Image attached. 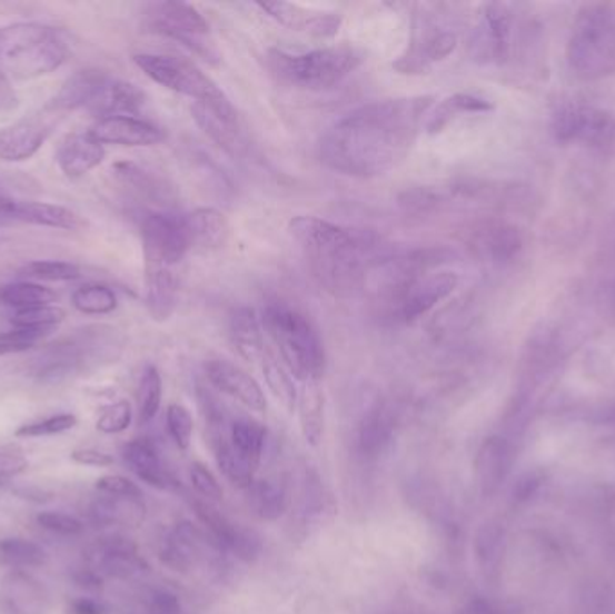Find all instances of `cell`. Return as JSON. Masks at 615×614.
Instances as JSON below:
<instances>
[{
	"instance_id": "1",
	"label": "cell",
	"mask_w": 615,
	"mask_h": 614,
	"mask_svg": "<svg viewBox=\"0 0 615 614\" xmlns=\"http://www.w3.org/2000/svg\"><path fill=\"white\" fill-rule=\"evenodd\" d=\"M434 96L373 101L338 119L320 138V162L340 176L371 179L407 159Z\"/></svg>"
},
{
	"instance_id": "2",
	"label": "cell",
	"mask_w": 615,
	"mask_h": 614,
	"mask_svg": "<svg viewBox=\"0 0 615 614\" xmlns=\"http://www.w3.org/2000/svg\"><path fill=\"white\" fill-rule=\"evenodd\" d=\"M294 240L310 258L314 275L335 296H349L364 285L366 255L375 247L371 232L353 231L323 218L299 215L288 222Z\"/></svg>"
},
{
	"instance_id": "3",
	"label": "cell",
	"mask_w": 615,
	"mask_h": 614,
	"mask_svg": "<svg viewBox=\"0 0 615 614\" xmlns=\"http://www.w3.org/2000/svg\"><path fill=\"white\" fill-rule=\"evenodd\" d=\"M69 58V42L61 29L42 22L0 26V76L29 81L51 75Z\"/></svg>"
},
{
	"instance_id": "4",
	"label": "cell",
	"mask_w": 615,
	"mask_h": 614,
	"mask_svg": "<svg viewBox=\"0 0 615 614\" xmlns=\"http://www.w3.org/2000/svg\"><path fill=\"white\" fill-rule=\"evenodd\" d=\"M121 351V334L112 326L92 325L46 346L33 359V375L42 383H60L83 369L116 359Z\"/></svg>"
},
{
	"instance_id": "5",
	"label": "cell",
	"mask_w": 615,
	"mask_h": 614,
	"mask_svg": "<svg viewBox=\"0 0 615 614\" xmlns=\"http://www.w3.org/2000/svg\"><path fill=\"white\" fill-rule=\"evenodd\" d=\"M568 69L579 80L615 75V6L587 4L578 11L567 43Z\"/></svg>"
},
{
	"instance_id": "6",
	"label": "cell",
	"mask_w": 615,
	"mask_h": 614,
	"mask_svg": "<svg viewBox=\"0 0 615 614\" xmlns=\"http://www.w3.org/2000/svg\"><path fill=\"white\" fill-rule=\"evenodd\" d=\"M264 325L291 377L301 383L320 380L325 372V346L305 314L287 303H268Z\"/></svg>"
},
{
	"instance_id": "7",
	"label": "cell",
	"mask_w": 615,
	"mask_h": 614,
	"mask_svg": "<svg viewBox=\"0 0 615 614\" xmlns=\"http://www.w3.org/2000/svg\"><path fill=\"white\" fill-rule=\"evenodd\" d=\"M364 62V52L351 46L314 49L308 52H268V67L288 86L306 90H326L338 86Z\"/></svg>"
},
{
	"instance_id": "8",
	"label": "cell",
	"mask_w": 615,
	"mask_h": 614,
	"mask_svg": "<svg viewBox=\"0 0 615 614\" xmlns=\"http://www.w3.org/2000/svg\"><path fill=\"white\" fill-rule=\"evenodd\" d=\"M136 63L150 80L166 89L189 96L197 103H207L221 112H235V107L224 90L215 81L200 71L194 62L186 58L169 57V55H136Z\"/></svg>"
},
{
	"instance_id": "9",
	"label": "cell",
	"mask_w": 615,
	"mask_h": 614,
	"mask_svg": "<svg viewBox=\"0 0 615 614\" xmlns=\"http://www.w3.org/2000/svg\"><path fill=\"white\" fill-rule=\"evenodd\" d=\"M550 132L559 142H582L592 150H615V113L592 105L567 103L553 116Z\"/></svg>"
},
{
	"instance_id": "10",
	"label": "cell",
	"mask_w": 615,
	"mask_h": 614,
	"mask_svg": "<svg viewBox=\"0 0 615 614\" xmlns=\"http://www.w3.org/2000/svg\"><path fill=\"white\" fill-rule=\"evenodd\" d=\"M146 26L151 33L162 34L182 43L206 60L218 58L209 38V24L194 6L186 2H157L148 8Z\"/></svg>"
},
{
	"instance_id": "11",
	"label": "cell",
	"mask_w": 615,
	"mask_h": 614,
	"mask_svg": "<svg viewBox=\"0 0 615 614\" xmlns=\"http://www.w3.org/2000/svg\"><path fill=\"white\" fill-rule=\"evenodd\" d=\"M141 238L146 265L173 269L191 249L186 218L179 215H146L141 224Z\"/></svg>"
},
{
	"instance_id": "12",
	"label": "cell",
	"mask_w": 615,
	"mask_h": 614,
	"mask_svg": "<svg viewBox=\"0 0 615 614\" xmlns=\"http://www.w3.org/2000/svg\"><path fill=\"white\" fill-rule=\"evenodd\" d=\"M194 508L195 514H197L200 523L206 526L209 537H211L212 543L217 544L218 549L232 553L235 557L245 561V563H252L259 557L264 544H261L259 535L254 529L247 528L240 523H235L207 502H195Z\"/></svg>"
},
{
	"instance_id": "13",
	"label": "cell",
	"mask_w": 615,
	"mask_h": 614,
	"mask_svg": "<svg viewBox=\"0 0 615 614\" xmlns=\"http://www.w3.org/2000/svg\"><path fill=\"white\" fill-rule=\"evenodd\" d=\"M58 113L48 107L43 113L0 128V161L24 162L31 159L57 127Z\"/></svg>"
},
{
	"instance_id": "14",
	"label": "cell",
	"mask_w": 615,
	"mask_h": 614,
	"mask_svg": "<svg viewBox=\"0 0 615 614\" xmlns=\"http://www.w3.org/2000/svg\"><path fill=\"white\" fill-rule=\"evenodd\" d=\"M465 241L472 255L486 264H507L522 249V235L517 227L497 218L480 220L468 227Z\"/></svg>"
},
{
	"instance_id": "15",
	"label": "cell",
	"mask_w": 615,
	"mask_h": 614,
	"mask_svg": "<svg viewBox=\"0 0 615 614\" xmlns=\"http://www.w3.org/2000/svg\"><path fill=\"white\" fill-rule=\"evenodd\" d=\"M457 285H459V278L456 273H450V270L425 273L405 293L404 298L396 307V314L405 323L418 321L439 303L452 296V293L457 289Z\"/></svg>"
},
{
	"instance_id": "16",
	"label": "cell",
	"mask_w": 615,
	"mask_h": 614,
	"mask_svg": "<svg viewBox=\"0 0 615 614\" xmlns=\"http://www.w3.org/2000/svg\"><path fill=\"white\" fill-rule=\"evenodd\" d=\"M259 8L267 11L274 20L297 33L310 34L317 38L337 37L343 24V17L337 11L315 10L291 2H259Z\"/></svg>"
},
{
	"instance_id": "17",
	"label": "cell",
	"mask_w": 615,
	"mask_h": 614,
	"mask_svg": "<svg viewBox=\"0 0 615 614\" xmlns=\"http://www.w3.org/2000/svg\"><path fill=\"white\" fill-rule=\"evenodd\" d=\"M512 13L504 4H486L483 22L475 29L472 49L480 62L503 63L509 55Z\"/></svg>"
},
{
	"instance_id": "18",
	"label": "cell",
	"mask_w": 615,
	"mask_h": 614,
	"mask_svg": "<svg viewBox=\"0 0 615 614\" xmlns=\"http://www.w3.org/2000/svg\"><path fill=\"white\" fill-rule=\"evenodd\" d=\"M49 593L24 570H13L0 581V614H46Z\"/></svg>"
},
{
	"instance_id": "19",
	"label": "cell",
	"mask_w": 615,
	"mask_h": 614,
	"mask_svg": "<svg viewBox=\"0 0 615 614\" xmlns=\"http://www.w3.org/2000/svg\"><path fill=\"white\" fill-rule=\"evenodd\" d=\"M209 383L226 393L235 400L241 402L250 412L261 413L267 409V398L264 389L256 383L252 375L247 374L240 366L226 359H215L206 366Z\"/></svg>"
},
{
	"instance_id": "20",
	"label": "cell",
	"mask_w": 615,
	"mask_h": 614,
	"mask_svg": "<svg viewBox=\"0 0 615 614\" xmlns=\"http://www.w3.org/2000/svg\"><path fill=\"white\" fill-rule=\"evenodd\" d=\"M90 133L103 145L121 147H153L165 139V133L156 125L132 116H113L98 119Z\"/></svg>"
},
{
	"instance_id": "21",
	"label": "cell",
	"mask_w": 615,
	"mask_h": 614,
	"mask_svg": "<svg viewBox=\"0 0 615 614\" xmlns=\"http://www.w3.org/2000/svg\"><path fill=\"white\" fill-rule=\"evenodd\" d=\"M105 159L103 142L89 132H72L61 139L57 150V162L63 176L81 179L98 168Z\"/></svg>"
},
{
	"instance_id": "22",
	"label": "cell",
	"mask_w": 615,
	"mask_h": 614,
	"mask_svg": "<svg viewBox=\"0 0 615 614\" xmlns=\"http://www.w3.org/2000/svg\"><path fill=\"white\" fill-rule=\"evenodd\" d=\"M92 555L96 567L109 577L133 578L148 570L136 544L118 535L99 541Z\"/></svg>"
},
{
	"instance_id": "23",
	"label": "cell",
	"mask_w": 615,
	"mask_h": 614,
	"mask_svg": "<svg viewBox=\"0 0 615 614\" xmlns=\"http://www.w3.org/2000/svg\"><path fill=\"white\" fill-rule=\"evenodd\" d=\"M110 76L95 69L75 72L67 78L66 83L58 90L49 109L63 113L76 109H90L98 100L101 90L109 83Z\"/></svg>"
},
{
	"instance_id": "24",
	"label": "cell",
	"mask_w": 615,
	"mask_h": 614,
	"mask_svg": "<svg viewBox=\"0 0 615 614\" xmlns=\"http://www.w3.org/2000/svg\"><path fill=\"white\" fill-rule=\"evenodd\" d=\"M456 48V33L447 29H436L423 38L421 43H414L413 49L395 63V69L401 75H423L433 63L450 57Z\"/></svg>"
},
{
	"instance_id": "25",
	"label": "cell",
	"mask_w": 615,
	"mask_h": 614,
	"mask_svg": "<svg viewBox=\"0 0 615 614\" xmlns=\"http://www.w3.org/2000/svg\"><path fill=\"white\" fill-rule=\"evenodd\" d=\"M122 459H125L127 467L141 482L148 483L150 487L169 491V488H173L177 485L171 474L166 471L165 465L160 462L156 445L148 442V439L137 438L128 442L122 447Z\"/></svg>"
},
{
	"instance_id": "26",
	"label": "cell",
	"mask_w": 615,
	"mask_h": 614,
	"mask_svg": "<svg viewBox=\"0 0 615 614\" xmlns=\"http://www.w3.org/2000/svg\"><path fill=\"white\" fill-rule=\"evenodd\" d=\"M191 112H194L195 121L202 127L204 132L212 141H217L224 150L229 151L232 156H238L245 150L244 133H241L240 125H238L236 110L235 112H221L211 105L195 101Z\"/></svg>"
},
{
	"instance_id": "27",
	"label": "cell",
	"mask_w": 615,
	"mask_h": 614,
	"mask_svg": "<svg viewBox=\"0 0 615 614\" xmlns=\"http://www.w3.org/2000/svg\"><path fill=\"white\" fill-rule=\"evenodd\" d=\"M179 281L168 267L146 265V307L156 321H166L175 313Z\"/></svg>"
},
{
	"instance_id": "28",
	"label": "cell",
	"mask_w": 615,
	"mask_h": 614,
	"mask_svg": "<svg viewBox=\"0 0 615 614\" xmlns=\"http://www.w3.org/2000/svg\"><path fill=\"white\" fill-rule=\"evenodd\" d=\"M229 334L236 350L240 351L241 357L249 363H264L267 357L265 350L264 330L259 323L258 314L250 307L236 308L230 314Z\"/></svg>"
},
{
	"instance_id": "29",
	"label": "cell",
	"mask_w": 615,
	"mask_h": 614,
	"mask_svg": "<svg viewBox=\"0 0 615 614\" xmlns=\"http://www.w3.org/2000/svg\"><path fill=\"white\" fill-rule=\"evenodd\" d=\"M146 103V96L139 87L128 81L112 80L101 90L98 100L90 107V112L99 119L113 118V116H136Z\"/></svg>"
},
{
	"instance_id": "30",
	"label": "cell",
	"mask_w": 615,
	"mask_h": 614,
	"mask_svg": "<svg viewBox=\"0 0 615 614\" xmlns=\"http://www.w3.org/2000/svg\"><path fill=\"white\" fill-rule=\"evenodd\" d=\"M191 247H200L206 251L220 249L229 240L230 226L226 215L215 208H198L186 215Z\"/></svg>"
},
{
	"instance_id": "31",
	"label": "cell",
	"mask_w": 615,
	"mask_h": 614,
	"mask_svg": "<svg viewBox=\"0 0 615 614\" xmlns=\"http://www.w3.org/2000/svg\"><path fill=\"white\" fill-rule=\"evenodd\" d=\"M393 433H395L393 413L386 404L376 402L375 406L364 415L363 424L358 429L360 453L367 458H378L390 444Z\"/></svg>"
},
{
	"instance_id": "32",
	"label": "cell",
	"mask_w": 615,
	"mask_h": 614,
	"mask_svg": "<svg viewBox=\"0 0 615 614\" xmlns=\"http://www.w3.org/2000/svg\"><path fill=\"white\" fill-rule=\"evenodd\" d=\"M10 217L20 222L31 224V226L66 229V231H76L83 226L80 215L75 214L72 209L49 202H20L17 200Z\"/></svg>"
},
{
	"instance_id": "33",
	"label": "cell",
	"mask_w": 615,
	"mask_h": 614,
	"mask_svg": "<svg viewBox=\"0 0 615 614\" xmlns=\"http://www.w3.org/2000/svg\"><path fill=\"white\" fill-rule=\"evenodd\" d=\"M301 393L297 398L299 420H301L302 436L310 445H319L325 435V393L320 389L319 380L302 383Z\"/></svg>"
},
{
	"instance_id": "34",
	"label": "cell",
	"mask_w": 615,
	"mask_h": 614,
	"mask_svg": "<svg viewBox=\"0 0 615 614\" xmlns=\"http://www.w3.org/2000/svg\"><path fill=\"white\" fill-rule=\"evenodd\" d=\"M247 491L249 505L259 519L276 521L287 512L288 492L276 479H254Z\"/></svg>"
},
{
	"instance_id": "35",
	"label": "cell",
	"mask_w": 615,
	"mask_h": 614,
	"mask_svg": "<svg viewBox=\"0 0 615 614\" xmlns=\"http://www.w3.org/2000/svg\"><path fill=\"white\" fill-rule=\"evenodd\" d=\"M489 110H494V103H489L488 100H484L479 96L460 92V95L450 96V98L437 105L436 110L430 113V118H428L427 125H425V130L428 133H439L459 113L489 112Z\"/></svg>"
},
{
	"instance_id": "36",
	"label": "cell",
	"mask_w": 615,
	"mask_h": 614,
	"mask_svg": "<svg viewBox=\"0 0 615 614\" xmlns=\"http://www.w3.org/2000/svg\"><path fill=\"white\" fill-rule=\"evenodd\" d=\"M92 515L99 525L137 526L145 517V503L142 499L101 494V497L92 506Z\"/></svg>"
},
{
	"instance_id": "37",
	"label": "cell",
	"mask_w": 615,
	"mask_h": 614,
	"mask_svg": "<svg viewBox=\"0 0 615 614\" xmlns=\"http://www.w3.org/2000/svg\"><path fill=\"white\" fill-rule=\"evenodd\" d=\"M57 299V294L48 287L33 281H17V284L4 285L0 289V303L14 310L24 308L42 307L51 305Z\"/></svg>"
},
{
	"instance_id": "38",
	"label": "cell",
	"mask_w": 615,
	"mask_h": 614,
	"mask_svg": "<svg viewBox=\"0 0 615 614\" xmlns=\"http://www.w3.org/2000/svg\"><path fill=\"white\" fill-rule=\"evenodd\" d=\"M113 171L122 185H127L145 199L156 200V202L168 199L169 189L165 188L156 176H151L150 171L142 170L141 166L133 162H118L113 166Z\"/></svg>"
},
{
	"instance_id": "39",
	"label": "cell",
	"mask_w": 615,
	"mask_h": 614,
	"mask_svg": "<svg viewBox=\"0 0 615 614\" xmlns=\"http://www.w3.org/2000/svg\"><path fill=\"white\" fill-rule=\"evenodd\" d=\"M0 558L17 570H28V567L43 566L48 561V553L33 541L8 537V539H0Z\"/></svg>"
},
{
	"instance_id": "40",
	"label": "cell",
	"mask_w": 615,
	"mask_h": 614,
	"mask_svg": "<svg viewBox=\"0 0 615 614\" xmlns=\"http://www.w3.org/2000/svg\"><path fill=\"white\" fill-rule=\"evenodd\" d=\"M72 305L78 313L87 316H103L118 308V296L107 285H83L72 294Z\"/></svg>"
},
{
	"instance_id": "41",
	"label": "cell",
	"mask_w": 615,
	"mask_h": 614,
	"mask_svg": "<svg viewBox=\"0 0 615 614\" xmlns=\"http://www.w3.org/2000/svg\"><path fill=\"white\" fill-rule=\"evenodd\" d=\"M162 402V378L156 366H146L137 388V412L139 422L150 424L156 418Z\"/></svg>"
},
{
	"instance_id": "42",
	"label": "cell",
	"mask_w": 615,
	"mask_h": 614,
	"mask_svg": "<svg viewBox=\"0 0 615 614\" xmlns=\"http://www.w3.org/2000/svg\"><path fill=\"white\" fill-rule=\"evenodd\" d=\"M22 278L38 281H75L83 276L80 265L60 260H34L26 264L19 273Z\"/></svg>"
},
{
	"instance_id": "43",
	"label": "cell",
	"mask_w": 615,
	"mask_h": 614,
	"mask_svg": "<svg viewBox=\"0 0 615 614\" xmlns=\"http://www.w3.org/2000/svg\"><path fill=\"white\" fill-rule=\"evenodd\" d=\"M264 375L268 389L274 393V397L278 398L282 406L287 407V412H294L297 407L299 395H297L294 378H291L287 369L282 368L281 364L276 363L272 357H265Z\"/></svg>"
},
{
	"instance_id": "44",
	"label": "cell",
	"mask_w": 615,
	"mask_h": 614,
	"mask_svg": "<svg viewBox=\"0 0 615 614\" xmlns=\"http://www.w3.org/2000/svg\"><path fill=\"white\" fill-rule=\"evenodd\" d=\"M63 319H66L63 308L57 307V305H42V307L17 310L11 317V325L13 328L52 331Z\"/></svg>"
},
{
	"instance_id": "45",
	"label": "cell",
	"mask_w": 615,
	"mask_h": 614,
	"mask_svg": "<svg viewBox=\"0 0 615 614\" xmlns=\"http://www.w3.org/2000/svg\"><path fill=\"white\" fill-rule=\"evenodd\" d=\"M445 202L442 191L433 188H413L405 189L404 194H399L398 206L404 209L405 214L414 215V217H423V215H430L437 209L442 208V204Z\"/></svg>"
},
{
	"instance_id": "46",
	"label": "cell",
	"mask_w": 615,
	"mask_h": 614,
	"mask_svg": "<svg viewBox=\"0 0 615 614\" xmlns=\"http://www.w3.org/2000/svg\"><path fill=\"white\" fill-rule=\"evenodd\" d=\"M78 426V418L71 413H61V415L48 416L42 420L29 422L20 426L14 433L19 438H43V436L61 435L67 430L75 429Z\"/></svg>"
},
{
	"instance_id": "47",
	"label": "cell",
	"mask_w": 615,
	"mask_h": 614,
	"mask_svg": "<svg viewBox=\"0 0 615 614\" xmlns=\"http://www.w3.org/2000/svg\"><path fill=\"white\" fill-rule=\"evenodd\" d=\"M166 426H168L169 436L180 450H188L194 438V416L188 407L182 404H171L166 412Z\"/></svg>"
},
{
	"instance_id": "48",
	"label": "cell",
	"mask_w": 615,
	"mask_h": 614,
	"mask_svg": "<svg viewBox=\"0 0 615 614\" xmlns=\"http://www.w3.org/2000/svg\"><path fill=\"white\" fill-rule=\"evenodd\" d=\"M133 412L130 402L119 400L105 407L98 418V429L105 435H119L132 424Z\"/></svg>"
},
{
	"instance_id": "49",
	"label": "cell",
	"mask_w": 615,
	"mask_h": 614,
	"mask_svg": "<svg viewBox=\"0 0 615 614\" xmlns=\"http://www.w3.org/2000/svg\"><path fill=\"white\" fill-rule=\"evenodd\" d=\"M51 331L28 330V328L0 331V357L31 350L38 340L43 339Z\"/></svg>"
},
{
	"instance_id": "50",
	"label": "cell",
	"mask_w": 615,
	"mask_h": 614,
	"mask_svg": "<svg viewBox=\"0 0 615 614\" xmlns=\"http://www.w3.org/2000/svg\"><path fill=\"white\" fill-rule=\"evenodd\" d=\"M37 523L40 528L61 537H76L85 529L83 523L78 517L63 512H42L37 515Z\"/></svg>"
},
{
	"instance_id": "51",
	"label": "cell",
	"mask_w": 615,
	"mask_h": 614,
	"mask_svg": "<svg viewBox=\"0 0 615 614\" xmlns=\"http://www.w3.org/2000/svg\"><path fill=\"white\" fill-rule=\"evenodd\" d=\"M189 477H191L195 491H197L200 496L206 497L207 502H220L221 497H224V491H221V485L218 483L217 476H215L206 465L200 464V462L191 465Z\"/></svg>"
},
{
	"instance_id": "52",
	"label": "cell",
	"mask_w": 615,
	"mask_h": 614,
	"mask_svg": "<svg viewBox=\"0 0 615 614\" xmlns=\"http://www.w3.org/2000/svg\"><path fill=\"white\" fill-rule=\"evenodd\" d=\"M96 488L101 494L113 497H128V499H142L141 488L137 487L132 479L125 476H103L96 482Z\"/></svg>"
},
{
	"instance_id": "53",
	"label": "cell",
	"mask_w": 615,
	"mask_h": 614,
	"mask_svg": "<svg viewBox=\"0 0 615 614\" xmlns=\"http://www.w3.org/2000/svg\"><path fill=\"white\" fill-rule=\"evenodd\" d=\"M72 462L83 467H110L113 464V458L110 454L101 453L98 449H78L71 454Z\"/></svg>"
},
{
	"instance_id": "54",
	"label": "cell",
	"mask_w": 615,
	"mask_h": 614,
	"mask_svg": "<svg viewBox=\"0 0 615 614\" xmlns=\"http://www.w3.org/2000/svg\"><path fill=\"white\" fill-rule=\"evenodd\" d=\"M28 467L29 462L22 454L0 453V479L20 476Z\"/></svg>"
},
{
	"instance_id": "55",
	"label": "cell",
	"mask_w": 615,
	"mask_h": 614,
	"mask_svg": "<svg viewBox=\"0 0 615 614\" xmlns=\"http://www.w3.org/2000/svg\"><path fill=\"white\" fill-rule=\"evenodd\" d=\"M19 96L11 87V81L6 80L4 76H0V121L19 109Z\"/></svg>"
},
{
	"instance_id": "56",
	"label": "cell",
	"mask_w": 615,
	"mask_h": 614,
	"mask_svg": "<svg viewBox=\"0 0 615 614\" xmlns=\"http://www.w3.org/2000/svg\"><path fill=\"white\" fill-rule=\"evenodd\" d=\"M72 614H105L103 604L92 601V598H78V601L72 602L71 605Z\"/></svg>"
},
{
	"instance_id": "57",
	"label": "cell",
	"mask_w": 615,
	"mask_h": 614,
	"mask_svg": "<svg viewBox=\"0 0 615 614\" xmlns=\"http://www.w3.org/2000/svg\"><path fill=\"white\" fill-rule=\"evenodd\" d=\"M14 202H17V200L11 199L10 195L6 194L4 189H0V215L10 217Z\"/></svg>"
}]
</instances>
